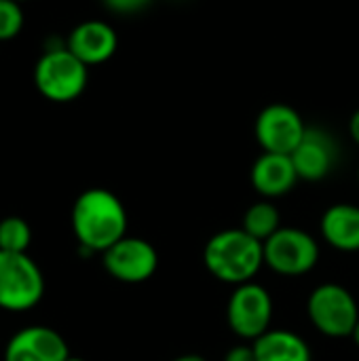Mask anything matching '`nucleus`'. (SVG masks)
I'll list each match as a JSON object with an SVG mask.
<instances>
[{
	"mask_svg": "<svg viewBox=\"0 0 359 361\" xmlns=\"http://www.w3.org/2000/svg\"><path fill=\"white\" fill-rule=\"evenodd\" d=\"M72 233L87 252L104 254L116 241L127 237V212L123 201L106 188L80 192L70 214Z\"/></svg>",
	"mask_w": 359,
	"mask_h": 361,
	"instance_id": "obj_1",
	"label": "nucleus"
},
{
	"mask_svg": "<svg viewBox=\"0 0 359 361\" xmlns=\"http://www.w3.org/2000/svg\"><path fill=\"white\" fill-rule=\"evenodd\" d=\"M205 269L224 283L241 286L256 277L264 264L262 241L243 228H226L216 233L203 250Z\"/></svg>",
	"mask_w": 359,
	"mask_h": 361,
	"instance_id": "obj_2",
	"label": "nucleus"
},
{
	"mask_svg": "<svg viewBox=\"0 0 359 361\" xmlns=\"http://www.w3.org/2000/svg\"><path fill=\"white\" fill-rule=\"evenodd\" d=\"M89 82V66H85L68 47L49 49L34 68V85L38 93L55 104L78 99Z\"/></svg>",
	"mask_w": 359,
	"mask_h": 361,
	"instance_id": "obj_3",
	"label": "nucleus"
},
{
	"mask_svg": "<svg viewBox=\"0 0 359 361\" xmlns=\"http://www.w3.org/2000/svg\"><path fill=\"white\" fill-rule=\"evenodd\" d=\"M44 296V275L36 260L25 254L0 252V309L23 313Z\"/></svg>",
	"mask_w": 359,
	"mask_h": 361,
	"instance_id": "obj_4",
	"label": "nucleus"
},
{
	"mask_svg": "<svg viewBox=\"0 0 359 361\" xmlns=\"http://www.w3.org/2000/svg\"><path fill=\"white\" fill-rule=\"evenodd\" d=\"M307 313L311 324L330 338L353 336L359 322L358 300L339 283L317 286L307 300Z\"/></svg>",
	"mask_w": 359,
	"mask_h": 361,
	"instance_id": "obj_5",
	"label": "nucleus"
},
{
	"mask_svg": "<svg viewBox=\"0 0 359 361\" xmlns=\"http://www.w3.org/2000/svg\"><path fill=\"white\" fill-rule=\"evenodd\" d=\"M262 247L264 264L284 277L305 275L320 260L317 241L307 231H300L296 226H281L262 243Z\"/></svg>",
	"mask_w": 359,
	"mask_h": 361,
	"instance_id": "obj_6",
	"label": "nucleus"
},
{
	"mask_svg": "<svg viewBox=\"0 0 359 361\" xmlns=\"http://www.w3.org/2000/svg\"><path fill=\"white\" fill-rule=\"evenodd\" d=\"M226 319L239 338L258 341L271 330L273 322V298L269 290L254 281L237 286L226 307Z\"/></svg>",
	"mask_w": 359,
	"mask_h": 361,
	"instance_id": "obj_7",
	"label": "nucleus"
},
{
	"mask_svg": "<svg viewBox=\"0 0 359 361\" xmlns=\"http://www.w3.org/2000/svg\"><path fill=\"white\" fill-rule=\"evenodd\" d=\"M307 133V125L296 108L288 104H269L254 123V135L262 152L292 154Z\"/></svg>",
	"mask_w": 359,
	"mask_h": 361,
	"instance_id": "obj_8",
	"label": "nucleus"
},
{
	"mask_svg": "<svg viewBox=\"0 0 359 361\" xmlns=\"http://www.w3.org/2000/svg\"><path fill=\"white\" fill-rule=\"evenodd\" d=\"M106 273L123 283L148 281L159 267V254L152 243L140 237H123L102 254Z\"/></svg>",
	"mask_w": 359,
	"mask_h": 361,
	"instance_id": "obj_9",
	"label": "nucleus"
},
{
	"mask_svg": "<svg viewBox=\"0 0 359 361\" xmlns=\"http://www.w3.org/2000/svg\"><path fill=\"white\" fill-rule=\"evenodd\" d=\"M68 357L66 338L49 326H28L15 332L4 347V361H66Z\"/></svg>",
	"mask_w": 359,
	"mask_h": 361,
	"instance_id": "obj_10",
	"label": "nucleus"
},
{
	"mask_svg": "<svg viewBox=\"0 0 359 361\" xmlns=\"http://www.w3.org/2000/svg\"><path fill=\"white\" fill-rule=\"evenodd\" d=\"M290 157L300 180L320 182L332 171L336 163V144L328 131L307 127L305 137Z\"/></svg>",
	"mask_w": 359,
	"mask_h": 361,
	"instance_id": "obj_11",
	"label": "nucleus"
},
{
	"mask_svg": "<svg viewBox=\"0 0 359 361\" xmlns=\"http://www.w3.org/2000/svg\"><path fill=\"white\" fill-rule=\"evenodd\" d=\"M66 47L85 66H99L106 63L116 53L118 36L108 21L87 19L70 32Z\"/></svg>",
	"mask_w": 359,
	"mask_h": 361,
	"instance_id": "obj_12",
	"label": "nucleus"
},
{
	"mask_svg": "<svg viewBox=\"0 0 359 361\" xmlns=\"http://www.w3.org/2000/svg\"><path fill=\"white\" fill-rule=\"evenodd\" d=\"M250 180L256 192H260L264 199H277L288 195L300 178L290 154L262 152L252 165Z\"/></svg>",
	"mask_w": 359,
	"mask_h": 361,
	"instance_id": "obj_13",
	"label": "nucleus"
},
{
	"mask_svg": "<svg viewBox=\"0 0 359 361\" xmlns=\"http://www.w3.org/2000/svg\"><path fill=\"white\" fill-rule=\"evenodd\" d=\"M324 241L339 252H359V207L336 203L322 216Z\"/></svg>",
	"mask_w": 359,
	"mask_h": 361,
	"instance_id": "obj_14",
	"label": "nucleus"
},
{
	"mask_svg": "<svg viewBox=\"0 0 359 361\" xmlns=\"http://www.w3.org/2000/svg\"><path fill=\"white\" fill-rule=\"evenodd\" d=\"M252 347L256 361H311L309 345L290 330H269Z\"/></svg>",
	"mask_w": 359,
	"mask_h": 361,
	"instance_id": "obj_15",
	"label": "nucleus"
},
{
	"mask_svg": "<svg viewBox=\"0 0 359 361\" xmlns=\"http://www.w3.org/2000/svg\"><path fill=\"white\" fill-rule=\"evenodd\" d=\"M241 228L245 233H250L254 239L264 243L271 235H275L281 228V216H279L277 207L269 199H264V201H258L248 207Z\"/></svg>",
	"mask_w": 359,
	"mask_h": 361,
	"instance_id": "obj_16",
	"label": "nucleus"
},
{
	"mask_svg": "<svg viewBox=\"0 0 359 361\" xmlns=\"http://www.w3.org/2000/svg\"><path fill=\"white\" fill-rule=\"evenodd\" d=\"M32 243V226L19 216H6L0 220V252L25 254Z\"/></svg>",
	"mask_w": 359,
	"mask_h": 361,
	"instance_id": "obj_17",
	"label": "nucleus"
},
{
	"mask_svg": "<svg viewBox=\"0 0 359 361\" xmlns=\"http://www.w3.org/2000/svg\"><path fill=\"white\" fill-rule=\"evenodd\" d=\"M23 27V11L17 0H0V40L15 38Z\"/></svg>",
	"mask_w": 359,
	"mask_h": 361,
	"instance_id": "obj_18",
	"label": "nucleus"
},
{
	"mask_svg": "<svg viewBox=\"0 0 359 361\" xmlns=\"http://www.w3.org/2000/svg\"><path fill=\"white\" fill-rule=\"evenodd\" d=\"M104 6L116 15H135L152 4V0H102Z\"/></svg>",
	"mask_w": 359,
	"mask_h": 361,
	"instance_id": "obj_19",
	"label": "nucleus"
},
{
	"mask_svg": "<svg viewBox=\"0 0 359 361\" xmlns=\"http://www.w3.org/2000/svg\"><path fill=\"white\" fill-rule=\"evenodd\" d=\"M224 361H256V353H254V347H248V345H237L233 347Z\"/></svg>",
	"mask_w": 359,
	"mask_h": 361,
	"instance_id": "obj_20",
	"label": "nucleus"
},
{
	"mask_svg": "<svg viewBox=\"0 0 359 361\" xmlns=\"http://www.w3.org/2000/svg\"><path fill=\"white\" fill-rule=\"evenodd\" d=\"M349 135H351V140L359 146V108L351 114V118H349Z\"/></svg>",
	"mask_w": 359,
	"mask_h": 361,
	"instance_id": "obj_21",
	"label": "nucleus"
},
{
	"mask_svg": "<svg viewBox=\"0 0 359 361\" xmlns=\"http://www.w3.org/2000/svg\"><path fill=\"white\" fill-rule=\"evenodd\" d=\"M174 361H207V360H205V357H201V355L188 353V355H180V357H176Z\"/></svg>",
	"mask_w": 359,
	"mask_h": 361,
	"instance_id": "obj_22",
	"label": "nucleus"
},
{
	"mask_svg": "<svg viewBox=\"0 0 359 361\" xmlns=\"http://www.w3.org/2000/svg\"><path fill=\"white\" fill-rule=\"evenodd\" d=\"M353 341H355V345L359 347V322L358 326H355V330H353Z\"/></svg>",
	"mask_w": 359,
	"mask_h": 361,
	"instance_id": "obj_23",
	"label": "nucleus"
},
{
	"mask_svg": "<svg viewBox=\"0 0 359 361\" xmlns=\"http://www.w3.org/2000/svg\"><path fill=\"white\" fill-rule=\"evenodd\" d=\"M66 361H87V360H83V357H76V355H70V357H68Z\"/></svg>",
	"mask_w": 359,
	"mask_h": 361,
	"instance_id": "obj_24",
	"label": "nucleus"
},
{
	"mask_svg": "<svg viewBox=\"0 0 359 361\" xmlns=\"http://www.w3.org/2000/svg\"><path fill=\"white\" fill-rule=\"evenodd\" d=\"M358 180H359V167H358Z\"/></svg>",
	"mask_w": 359,
	"mask_h": 361,
	"instance_id": "obj_25",
	"label": "nucleus"
},
{
	"mask_svg": "<svg viewBox=\"0 0 359 361\" xmlns=\"http://www.w3.org/2000/svg\"><path fill=\"white\" fill-rule=\"evenodd\" d=\"M17 2H25V0H17Z\"/></svg>",
	"mask_w": 359,
	"mask_h": 361,
	"instance_id": "obj_26",
	"label": "nucleus"
}]
</instances>
